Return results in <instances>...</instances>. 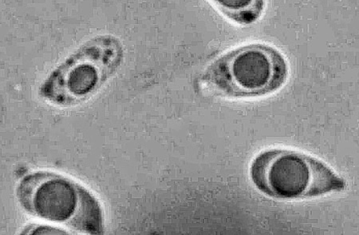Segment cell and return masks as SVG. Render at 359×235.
<instances>
[{
    "instance_id": "5b68a950",
    "label": "cell",
    "mask_w": 359,
    "mask_h": 235,
    "mask_svg": "<svg viewBox=\"0 0 359 235\" xmlns=\"http://www.w3.org/2000/svg\"><path fill=\"white\" fill-rule=\"evenodd\" d=\"M97 82V69L89 64H80L68 72L66 87L73 96H85L95 88Z\"/></svg>"
},
{
    "instance_id": "8992f818",
    "label": "cell",
    "mask_w": 359,
    "mask_h": 235,
    "mask_svg": "<svg viewBox=\"0 0 359 235\" xmlns=\"http://www.w3.org/2000/svg\"><path fill=\"white\" fill-rule=\"evenodd\" d=\"M82 205L78 209L77 227L90 233H97L101 230V214L100 206L88 192H82Z\"/></svg>"
},
{
    "instance_id": "277c9868",
    "label": "cell",
    "mask_w": 359,
    "mask_h": 235,
    "mask_svg": "<svg viewBox=\"0 0 359 235\" xmlns=\"http://www.w3.org/2000/svg\"><path fill=\"white\" fill-rule=\"evenodd\" d=\"M210 1L227 15L241 25H252L262 15L264 8V0H210Z\"/></svg>"
},
{
    "instance_id": "6da1fadb",
    "label": "cell",
    "mask_w": 359,
    "mask_h": 235,
    "mask_svg": "<svg viewBox=\"0 0 359 235\" xmlns=\"http://www.w3.org/2000/svg\"><path fill=\"white\" fill-rule=\"evenodd\" d=\"M250 175L266 196L292 200L340 192L346 182L320 159L299 152L271 149L253 160Z\"/></svg>"
},
{
    "instance_id": "7a4b0ae2",
    "label": "cell",
    "mask_w": 359,
    "mask_h": 235,
    "mask_svg": "<svg viewBox=\"0 0 359 235\" xmlns=\"http://www.w3.org/2000/svg\"><path fill=\"white\" fill-rule=\"evenodd\" d=\"M288 74L279 51L265 44H251L229 51L213 62L206 77L214 87L233 97L267 95L280 89Z\"/></svg>"
},
{
    "instance_id": "3957f363",
    "label": "cell",
    "mask_w": 359,
    "mask_h": 235,
    "mask_svg": "<svg viewBox=\"0 0 359 235\" xmlns=\"http://www.w3.org/2000/svg\"><path fill=\"white\" fill-rule=\"evenodd\" d=\"M79 200L72 183L61 177H52L42 183L34 193L33 208L42 219L65 222L76 211Z\"/></svg>"
},
{
    "instance_id": "52a82bcc",
    "label": "cell",
    "mask_w": 359,
    "mask_h": 235,
    "mask_svg": "<svg viewBox=\"0 0 359 235\" xmlns=\"http://www.w3.org/2000/svg\"><path fill=\"white\" fill-rule=\"evenodd\" d=\"M32 234H65L67 232L62 231L60 229L50 227H37L34 228Z\"/></svg>"
}]
</instances>
